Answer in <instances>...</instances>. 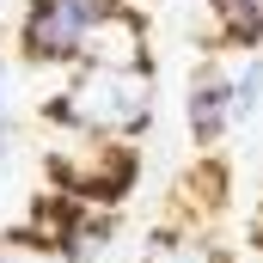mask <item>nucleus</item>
Instances as JSON below:
<instances>
[{"label":"nucleus","mask_w":263,"mask_h":263,"mask_svg":"<svg viewBox=\"0 0 263 263\" xmlns=\"http://www.w3.org/2000/svg\"><path fill=\"white\" fill-rule=\"evenodd\" d=\"M43 117L67 135L135 141L153 129V67H98L73 62V80L43 104Z\"/></svg>","instance_id":"nucleus-1"},{"label":"nucleus","mask_w":263,"mask_h":263,"mask_svg":"<svg viewBox=\"0 0 263 263\" xmlns=\"http://www.w3.org/2000/svg\"><path fill=\"white\" fill-rule=\"evenodd\" d=\"M123 0H25L18 18V49L37 67H73L86 37L117 12Z\"/></svg>","instance_id":"nucleus-2"},{"label":"nucleus","mask_w":263,"mask_h":263,"mask_svg":"<svg viewBox=\"0 0 263 263\" xmlns=\"http://www.w3.org/2000/svg\"><path fill=\"white\" fill-rule=\"evenodd\" d=\"M49 178L55 190L73 202H123L135 184V153L129 141H98V135H73V147H62L49 159Z\"/></svg>","instance_id":"nucleus-3"},{"label":"nucleus","mask_w":263,"mask_h":263,"mask_svg":"<svg viewBox=\"0 0 263 263\" xmlns=\"http://www.w3.org/2000/svg\"><path fill=\"white\" fill-rule=\"evenodd\" d=\"M233 73L220 62H202L184 86V129H190V147H220L227 129H233Z\"/></svg>","instance_id":"nucleus-4"},{"label":"nucleus","mask_w":263,"mask_h":263,"mask_svg":"<svg viewBox=\"0 0 263 263\" xmlns=\"http://www.w3.org/2000/svg\"><path fill=\"white\" fill-rule=\"evenodd\" d=\"M80 62H98V67H153V62H147V18L123 0V6L86 37Z\"/></svg>","instance_id":"nucleus-5"},{"label":"nucleus","mask_w":263,"mask_h":263,"mask_svg":"<svg viewBox=\"0 0 263 263\" xmlns=\"http://www.w3.org/2000/svg\"><path fill=\"white\" fill-rule=\"evenodd\" d=\"M208 12H214L220 43H239V49L263 43V0H208Z\"/></svg>","instance_id":"nucleus-6"},{"label":"nucleus","mask_w":263,"mask_h":263,"mask_svg":"<svg viewBox=\"0 0 263 263\" xmlns=\"http://www.w3.org/2000/svg\"><path fill=\"white\" fill-rule=\"evenodd\" d=\"M147 263H233L214 239H196V233H159Z\"/></svg>","instance_id":"nucleus-7"},{"label":"nucleus","mask_w":263,"mask_h":263,"mask_svg":"<svg viewBox=\"0 0 263 263\" xmlns=\"http://www.w3.org/2000/svg\"><path fill=\"white\" fill-rule=\"evenodd\" d=\"M0 263H67V257L49 233L25 227V233H0Z\"/></svg>","instance_id":"nucleus-8"},{"label":"nucleus","mask_w":263,"mask_h":263,"mask_svg":"<svg viewBox=\"0 0 263 263\" xmlns=\"http://www.w3.org/2000/svg\"><path fill=\"white\" fill-rule=\"evenodd\" d=\"M257 110H263V55H251V62L233 73V117L251 123Z\"/></svg>","instance_id":"nucleus-9"},{"label":"nucleus","mask_w":263,"mask_h":263,"mask_svg":"<svg viewBox=\"0 0 263 263\" xmlns=\"http://www.w3.org/2000/svg\"><path fill=\"white\" fill-rule=\"evenodd\" d=\"M12 153V98H6V62H0V165Z\"/></svg>","instance_id":"nucleus-10"}]
</instances>
